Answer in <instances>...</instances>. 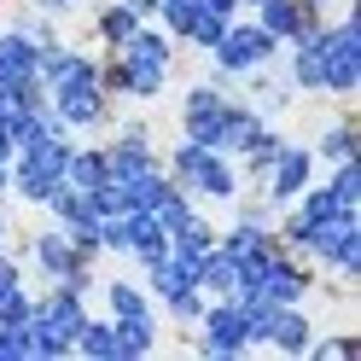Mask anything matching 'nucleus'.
<instances>
[{"label": "nucleus", "instance_id": "5701e85b", "mask_svg": "<svg viewBox=\"0 0 361 361\" xmlns=\"http://www.w3.org/2000/svg\"><path fill=\"white\" fill-rule=\"evenodd\" d=\"M76 350H82V355H94V361H123L111 314H105V321H82V332H76Z\"/></svg>", "mask_w": 361, "mask_h": 361}, {"label": "nucleus", "instance_id": "0eeeda50", "mask_svg": "<svg viewBox=\"0 0 361 361\" xmlns=\"http://www.w3.org/2000/svg\"><path fill=\"white\" fill-rule=\"evenodd\" d=\"M361 87V24L338 18L321 24V94H355Z\"/></svg>", "mask_w": 361, "mask_h": 361}, {"label": "nucleus", "instance_id": "7ed1b4c3", "mask_svg": "<svg viewBox=\"0 0 361 361\" xmlns=\"http://www.w3.org/2000/svg\"><path fill=\"white\" fill-rule=\"evenodd\" d=\"M64 164H71V128L12 146V192L24 198V204H47L64 187Z\"/></svg>", "mask_w": 361, "mask_h": 361}, {"label": "nucleus", "instance_id": "a878e982", "mask_svg": "<svg viewBox=\"0 0 361 361\" xmlns=\"http://www.w3.org/2000/svg\"><path fill=\"white\" fill-rule=\"evenodd\" d=\"M326 187H332V198H338L344 210H361V164H355V157L332 164V180H326Z\"/></svg>", "mask_w": 361, "mask_h": 361}, {"label": "nucleus", "instance_id": "f3484780", "mask_svg": "<svg viewBox=\"0 0 361 361\" xmlns=\"http://www.w3.org/2000/svg\"><path fill=\"white\" fill-rule=\"evenodd\" d=\"M99 64L76 53V47H64V41H53L47 53H41V87H59V82H76V76H94Z\"/></svg>", "mask_w": 361, "mask_h": 361}, {"label": "nucleus", "instance_id": "f8f14e48", "mask_svg": "<svg viewBox=\"0 0 361 361\" xmlns=\"http://www.w3.org/2000/svg\"><path fill=\"white\" fill-rule=\"evenodd\" d=\"M47 105H53V117H59L64 128H105V123H111V94H105L99 71L47 87Z\"/></svg>", "mask_w": 361, "mask_h": 361}, {"label": "nucleus", "instance_id": "72a5a7b5", "mask_svg": "<svg viewBox=\"0 0 361 361\" xmlns=\"http://www.w3.org/2000/svg\"><path fill=\"white\" fill-rule=\"evenodd\" d=\"M123 6H128L134 18H146V24H152V18H157V0H123Z\"/></svg>", "mask_w": 361, "mask_h": 361}, {"label": "nucleus", "instance_id": "4468645a", "mask_svg": "<svg viewBox=\"0 0 361 361\" xmlns=\"http://www.w3.org/2000/svg\"><path fill=\"white\" fill-rule=\"evenodd\" d=\"M309 257L321 262V268H332V274H361V216H338V221H326L321 233H314V245H309Z\"/></svg>", "mask_w": 361, "mask_h": 361}, {"label": "nucleus", "instance_id": "bb28decb", "mask_svg": "<svg viewBox=\"0 0 361 361\" xmlns=\"http://www.w3.org/2000/svg\"><path fill=\"white\" fill-rule=\"evenodd\" d=\"M280 146H286V140H280V134H274V128H268V123H262V134H257V140H251V146H245L239 157H245V169H251V175L262 180V169H268V164H274V152H280Z\"/></svg>", "mask_w": 361, "mask_h": 361}, {"label": "nucleus", "instance_id": "1a4fd4ad", "mask_svg": "<svg viewBox=\"0 0 361 361\" xmlns=\"http://www.w3.org/2000/svg\"><path fill=\"white\" fill-rule=\"evenodd\" d=\"M30 262H35L53 286H76L82 298H87V286H94V274H87V262H94V257H82V245L64 233L59 221H53V228H41V233L30 239Z\"/></svg>", "mask_w": 361, "mask_h": 361}, {"label": "nucleus", "instance_id": "393cba45", "mask_svg": "<svg viewBox=\"0 0 361 361\" xmlns=\"http://www.w3.org/2000/svg\"><path fill=\"white\" fill-rule=\"evenodd\" d=\"M314 157H321V164H344V157H355V128H350L344 117L326 123L321 140H314Z\"/></svg>", "mask_w": 361, "mask_h": 361}, {"label": "nucleus", "instance_id": "473e14b6", "mask_svg": "<svg viewBox=\"0 0 361 361\" xmlns=\"http://www.w3.org/2000/svg\"><path fill=\"white\" fill-rule=\"evenodd\" d=\"M35 6L47 12V18H64V12H76V6H87V0H35Z\"/></svg>", "mask_w": 361, "mask_h": 361}, {"label": "nucleus", "instance_id": "4be33fe9", "mask_svg": "<svg viewBox=\"0 0 361 361\" xmlns=\"http://www.w3.org/2000/svg\"><path fill=\"white\" fill-rule=\"evenodd\" d=\"M140 24H146V18H134L123 0H111V6H99V18H94V35L105 41V47H123V41L140 30Z\"/></svg>", "mask_w": 361, "mask_h": 361}, {"label": "nucleus", "instance_id": "c756f323", "mask_svg": "<svg viewBox=\"0 0 361 361\" xmlns=\"http://www.w3.org/2000/svg\"><path fill=\"white\" fill-rule=\"evenodd\" d=\"M309 350L321 355V361H338V355H350L355 344H350V338H321V344H314V338H309Z\"/></svg>", "mask_w": 361, "mask_h": 361}, {"label": "nucleus", "instance_id": "6e6552de", "mask_svg": "<svg viewBox=\"0 0 361 361\" xmlns=\"http://www.w3.org/2000/svg\"><path fill=\"white\" fill-rule=\"evenodd\" d=\"M0 99H24V105L47 99V87H41V47L18 24L0 30Z\"/></svg>", "mask_w": 361, "mask_h": 361}, {"label": "nucleus", "instance_id": "a211bd4d", "mask_svg": "<svg viewBox=\"0 0 361 361\" xmlns=\"http://www.w3.org/2000/svg\"><path fill=\"white\" fill-rule=\"evenodd\" d=\"M291 87H303V94H321V24L303 30L291 41Z\"/></svg>", "mask_w": 361, "mask_h": 361}, {"label": "nucleus", "instance_id": "6ab92c4d", "mask_svg": "<svg viewBox=\"0 0 361 361\" xmlns=\"http://www.w3.org/2000/svg\"><path fill=\"white\" fill-rule=\"evenodd\" d=\"M105 309H111V321H157L152 314V291L134 286V280H111L105 286Z\"/></svg>", "mask_w": 361, "mask_h": 361}, {"label": "nucleus", "instance_id": "f704fd0d", "mask_svg": "<svg viewBox=\"0 0 361 361\" xmlns=\"http://www.w3.org/2000/svg\"><path fill=\"white\" fill-rule=\"evenodd\" d=\"M0 239H6V216H0Z\"/></svg>", "mask_w": 361, "mask_h": 361}, {"label": "nucleus", "instance_id": "412c9836", "mask_svg": "<svg viewBox=\"0 0 361 361\" xmlns=\"http://www.w3.org/2000/svg\"><path fill=\"white\" fill-rule=\"evenodd\" d=\"M105 146H71V164H64V187H82V192H99L105 187Z\"/></svg>", "mask_w": 361, "mask_h": 361}, {"label": "nucleus", "instance_id": "39448f33", "mask_svg": "<svg viewBox=\"0 0 361 361\" xmlns=\"http://www.w3.org/2000/svg\"><path fill=\"white\" fill-rule=\"evenodd\" d=\"M82 321H87V303H82L76 286H53L47 298H35V314H30V344H35V355H71Z\"/></svg>", "mask_w": 361, "mask_h": 361}, {"label": "nucleus", "instance_id": "2f4dec72", "mask_svg": "<svg viewBox=\"0 0 361 361\" xmlns=\"http://www.w3.org/2000/svg\"><path fill=\"white\" fill-rule=\"evenodd\" d=\"M6 286H24V268H18L6 251H0V291H6Z\"/></svg>", "mask_w": 361, "mask_h": 361}, {"label": "nucleus", "instance_id": "f257e3e1", "mask_svg": "<svg viewBox=\"0 0 361 361\" xmlns=\"http://www.w3.org/2000/svg\"><path fill=\"white\" fill-rule=\"evenodd\" d=\"M175 71V35L157 24H140L123 47H111V64H99L105 94H128V99H157Z\"/></svg>", "mask_w": 361, "mask_h": 361}, {"label": "nucleus", "instance_id": "b1692460", "mask_svg": "<svg viewBox=\"0 0 361 361\" xmlns=\"http://www.w3.org/2000/svg\"><path fill=\"white\" fill-rule=\"evenodd\" d=\"M111 326H117V350H123V361H140V355L157 350V321H111Z\"/></svg>", "mask_w": 361, "mask_h": 361}, {"label": "nucleus", "instance_id": "f03ea898", "mask_svg": "<svg viewBox=\"0 0 361 361\" xmlns=\"http://www.w3.org/2000/svg\"><path fill=\"white\" fill-rule=\"evenodd\" d=\"M164 175H169L187 198H210V204L239 198V169H233V157L216 152V146H198V140H180V146L169 152Z\"/></svg>", "mask_w": 361, "mask_h": 361}, {"label": "nucleus", "instance_id": "cd10ccee", "mask_svg": "<svg viewBox=\"0 0 361 361\" xmlns=\"http://www.w3.org/2000/svg\"><path fill=\"white\" fill-rule=\"evenodd\" d=\"M30 314H35V298H30L24 286H6V291H0V326H24Z\"/></svg>", "mask_w": 361, "mask_h": 361}, {"label": "nucleus", "instance_id": "9b49d317", "mask_svg": "<svg viewBox=\"0 0 361 361\" xmlns=\"http://www.w3.org/2000/svg\"><path fill=\"white\" fill-rule=\"evenodd\" d=\"M228 117H233V99L221 94V82H198V87H187V99H180V140H198V146L221 152Z\"/></svg>", "mask_w": 361, "mask_h": 361}, {"label": "nucleus", "instance_id": "9d476101", "mask_svg": "<svg viewBox=\"0 0 361 361\" xmlns=\"http://www.w3.org/2000/svg\"><path fill=\"white\" fill-rule=\"evenodd\" d=\"M192 326H198V350L210 361H233V355L251 350V326H245V303L239 298H210Z\"/></svg>", "mask_w": 361, "mask_h": 361}, {"label": "nucleus", "instance_id": "423d86ee", "mask_svg": "<svg viewBox=\"0 0 361 361\" xmlns=\"http://www.w3.org/2000/svg\"><path fill=\"white\" fill-rule=\"evenodd\" d=\"M274 53H280V41L268 35L262 24H239V18H228L221 41L210 47V64H216V76H262Z\"/></svg>", "mask_w": 361, "mask_h": 361}, {"label": "nucleus", "instance_id": "ddd939ff", "mask_svg": "<svg viewBox=\"0 0 361 361\" xmlns=\"http://www.w3.org/2000/svg\"><path fill=\"white\" fill-rule=\"evenodd\" d=\"M41 210H53V221L82 245V257H99V221H105V216H99V204H94V192H82V187H59Z\"/></svg>", "mask_w": 361, "mask_h": 361}, {"label": "nucleus", "instance_id": "dca6fc26", "mask_svg": "<svg viewBox=\"0 0 361 361\" xmlns=\"http://www.w3.org/2000/svg\"><path fill=\"white\" fill-rule=\"evenodd\" d=\"M251 12H257V24L274 41H298L303 30L321 24V6H309V0H262V6H251Z\"/></svg>", "mask_w": 361, "mask_h": 361}, {"label": "nucleus", "instance_id": "c85d7f7f", "mask_svg": "<svg viewBox=\"0 0 361 361\" xmlns=\"http://www.w3.org/2000/svg\"><path fill=\"white\" fill-rule=\"evenodd\" d=\"M204 303H210V298L192 286V291H180V298H169V303H164V314H169V321H180V326H192L198 314H204Z\"/></svg>", "mask_w": 361, "mask_h": 361}, {"label": "nucleus", "instance_id": "7c9ffc66", "mask_svg": "<svg viewBox=\"0 0 361 361\" xmlns=\"http://www.w3.org/2000/svg\"><path fill=\"white\" fill-rule=\"evenodd\" d=\"M12 187V140H6V128H0V192Z\"/></svg>", "mask_w": 361, "mask_h": 361}, {"label": "nucleus", "instance_id": "c9c22d12", "mask_svg": "<svg viewBox=\"0 0 361 361\" xmlns=\"http://www.w3.org/2000/svg\"><path fill=\"white\" fill-rule=\"evenodd\" d=\"M309 6H326V0H309Z\"/></svg>", "mask_w": 361, "mask_h": 361}, {"label": "nucleus", "instance_id": "2eb2a0df", "mask_svg": "<svg viewBox=\"0 0 361 361\" xmlns=\"http://www.w3.org/2000/svg\"><path fill=\"white\" fill-rule=\"evenodd\" d=\"M309 180H314V152L286 140V146L274 152V164L262 169V192L274 198V204H291V198H298V192L309 187Z\"/></svg>", "mask_w": 361, "mask_h": 361}, {"label": "nucleus", "instance_id": "aec40b11", "mask_svg": "<svg viewBox=\"0 0 361 361\" xmlns=\"http://www.w3.org/2000/svg\"><path fill=\"white\" fill-rule=\"evenodd\" d=\"M233 286H239L233 257L221 251V245H210V251L198 257V291H204V298H233Z\"/></svg>", "mask_w": 361, "mask_h": 361}, {"label": "nucleus", "instance_id": "20e7f679", "mask_svg": "<svg viewBox=\"0 0 361 361\" xmlns=\"http://www.w3.org/2000/svg\"><path fill=\"white\" fill-rule=\"evenodd\" d=\"M309 286H314V274L303 268V257H291L286 245H280V251H268V257H257V262L239 268L233 298H245V303H303Z\"/></svg>", "mask_w": 361, "mask_h": 361}]
</instances>
